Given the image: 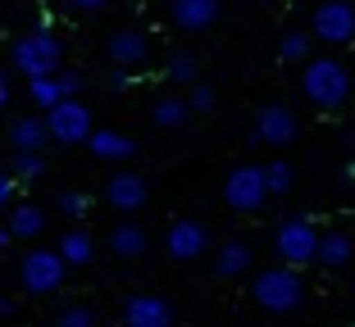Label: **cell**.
Returning a JSON list of instances; mask_svg holds the SVG:
<instances>
[{"label": "cell", "instance_id": "6da1fadb", "mask_svg": "<svg viewBox=\"0 0 355 327\" xmlns=\"http://www.w3.org/2000/svg\"><path fill=\"white\" fill-rule=\"evenodd\" d=\"M301 91L305 100H310L314 109H324V114H333V109H342L346 100H351V68H346L342 59H333V55H314V59H305L301 68Z\"/></svg>", "mask_w": 355, "mask_h": 327}, {"label": "cell", "instance_id": "7a4b0ae2", "mask_svg": "<svg viewBox=\"0 0 355 327\" xmlns=\"http://www.w3.org/2000/svg\"><path fill=\"white\" fill-rule=\"evenodd\" d=\"M10 64L28 77V82H32V77H55V73H60V64H64V46H60V37L46 32V28L23 32L19 41L10 46Z\"/></svg>", "mask_w": 355, "mask_h": 327}, {"label": "cell", "instance_id": "3957f363", "mask_svg": "<svg viewBox=\"0 0 355 327\" xmlns=\"http://www.w3.org/2000/svg\"><path fill=\"white\" fill-rule=\"evenodd\" d=\"M251 296L260 309H269V314H296L305 300V282L296 268L278 264V268H264V273H255L251 282Z\"/></svg>", "mask_w": 355, "mask_h": 327}, {"label": "cell", "instance_id": "277c9868", "mask_svg": "<svg viewBox=\"0 0 355 327\" xmlns=\"http://www.w3.org/2000/svg\"><path fill=\"white\" fill-rule=\"evenodd\" d=\"M319 241H324V232H319L310 218H282L278 232H273V250H278V259L287 268L314 264V259H319Z\"/></svg>", "mask_w": 355, "mask_h": 327}, {"label": "cell", "instance_id": "5b68a950", "mask_svg": "<svg viewBox=\"0 0 355 327\" xmlns=\"http://www.w3.org/2000/svg\"><path fill=\"white\" fill-rule=\"evenodd\" d=\"M310 32L328 46H351L355 41V5L351 0H319L310 14Z\"/></svg>", "mask_w": 355, "mask_h": 327}, {"label": "cell", "instance_id": "8992f818", "mask_svg": "<svg viewBox=\"0 0 355 327\" xmlns=\"http://www.w3.org/2000/svg\"><path fill=\"white\" fill-rule=\"evenodd\" d=\"M223 200H228L237 214H255L260 209V205L269 200V182H264L260 164H241V169H232L228 182H223Z\"/></svg>", "mask_w": 355, "mask_h": 327}, {"label": "cell", "instance_id": "52a82bcc", "mask_svg": "<svg viewBox=\"0 0 355 327\" xmlns=\"http://www.w3.org/2000/svg\"><path fill=\"white\" fill-rule=\"evenodd\" d=\"M46 127H51V141H60V146H78V141H92V114H87L83 100H64V105H55L51 114H46Z\"/></svg>", "mask_w": 355, "mask_h": 327}, {"label": "cell", "instance_id": "ba28073f", "mask_svg": "<svg viewBox=\"0 0 355 327\" xmlns=\"http://www.w3.org/2000/svg\"><path fill=\"white\" fill-rule=\"evenodd\" d=\"M64 254L60 250H28L23 254V286H28L32 296H46L55 286L64 282Z\"/></svg>", "mask_w": 355, "mask_h": 327}, {"label": "cell", "instance_id": "9c48e42d", "mask_svg": "<svg viewBox=\"0 0 355 327\" xmlns=\"http://www.w3.org/2000/svg\"><path fill=\"white\" fill-rule=\"evenodd\" d=\"M255 146H292L296 141V114L287 105H264L255 114V132H251Z\"/></svg>", "mask_w": 355, "mask_h": 327}, {"label": "cell", "instance_id": "30bf717a", "mask_svg": "<svg viewBox=\"0 0 355 327\" xmlns=\"http://www.w3.org/2000/svg\"><path fill=\"white\" fill-rule=\"evenodd\" d=\"M205 245H209V232L200 227L196 218H178V223H168V232H164V250L173 254L178 264H187V259L205 254Z\"/></svg>", "mask_w": 355, "mask_h": 327}, {"label": "cell", "instance_id": "8fae6325", "mask_svg": "<svg viewBox=\"0 0 355 327\" xmlns=\"http://www.w3.org/2000/svg\"><path fill=\"white\" fill-rule=\"evenodd\" d=\"M105 55L114 59V68H128V73H132V68H141V64L150 59V41H146V32L123 28L105 41Z\"/></svg>", "mask_w": 355, "mask_h": 327}, {"label": "cell", "instance_id": "7c38bea8", "mask_svg": "<svg viewBox=\"0 0 355 327\" xmlns=\"http://www.w3.org/2000/svg\"><path fill=\"white\" fill-rule=\"evenodd\" d=\"M219 10H223V0H173L168 5V19L182 32H205L209 23L219 19Z\"/></svg>", "mask_w": 355, "mask_h": 327}, {"label": "cell", "instance_id": "4fadbf2b", "mask_svg": "<svg viewBox=\"0 0 355 327\" xmlns=\"http://www.w3.org/2000/svg\"><path fill=\"white\" fill-rule=\"evenodd\" d=\"M105 200L114 205V209L132 214L146 205V178H137V173H114V178L105 182Z\"/></svg>", "mask_w": 355, "mask_h": 327}, {"label": "cell", "instance_id": "5bb4252c", "mask_svg": "<svg viewBox=\"0 0 355 327\" xmlns=\"http://www.w3.org/2000/svg\"><path fill=\"white\" fill-rule=\"evenodd\" d=\"M123 323L128 327H168L173 323V309L159 296H132L123 305Z\"/></svg>", "mask_w": 355, "mask_h": 327}, {"label": "cell", "instance_id": "9a60e30c", "mask_svg": "<svg viewBox=\"0 0 355 327\" xmlns=\"http://www.w3.org/2000/svg\"><path fill=\"white\" fill-rule=\"evenodd\" d=\"M87 146H92L96 159H110V164H119V159H132V150H137L132 141L123 137V132H110V127H96Z\"/></svg>", "mask_w": 355, "mask_h": 327}, {"label": "cell", "instance_id": "2e32d148", "mask_svg": "<svg viewBox=\"0 0 355 327\" xmlns=\"http://www.w3.org/2000/svg\"><path fill=\"white\" fill-rule=\"evenodd\" d=\"M46 137H51V127H46V118H14L10 123V146L14 150H42Z\"/></svg>", "mask_w": 355, "mask_h": 327}, {"label": "cell", "instance_id": "e0dca14e", "mask_svg": "<svg viewBox=\"0 0 355 327\" xmlns=\"http://www.w3.org/2000/svg\"><path fill=\"white\" fill-rule=\"evenodd\" d=\"M246 268H251V245L223 241L219 250H214V273H219V277H241Z\"/></svg>", "mask_w": 355, "mask_h": 327}, {"label": "cell", "instance_id": "ac0fdd59", "mask_svg": "<svg viewBox=\"0 0 355 327\" xmlns=\"http://www.w3.org/2000/svg\"><path fill=\"white\" fill-rule=\"evenodd\" d=\"M355 259V241L346 232H324V241H319V264L324 268H346Z\"/></svg>", "mask_w": 355, "mask_h": 327}, {"label": "cell", "instance_id": "d6986e66", "mask_svg": "<svg viewBox=\"0 0 355 327\" xmlns=\"http://www.w3.org/2000/svg\"><path fill=\"white\" fill-rule=\"evenodd\" d=\"M110 250H114L119 259H137V254L146 250V232H141L137 223H119L114 232H110Z\"/></svg>", "mask_w": 355, "mask_h": 327}, {"label": "cell", "instance_id": "ffe728a7", "mask_svg": "<svg viewBox=\"0 0 355 327\" xmlns=\"http://www.w3.org/2000/svg\"><path fill=\"white\" fill-rule=\"evenodd\" d=\"M10 236H42V227H46V214L37 209V205H14L10 209Z\"/></svg>", "mask_w": 355, "mask_h": 327}, {"label": "cell", "instance_id": "44dd1931", "mask_svg": "<svg viewBox=\"0 0 355 327\" xmlns=\"http://www.w3.org/2000/svg\"><path fill=\"white\" fill-rule=\"evenodd\" d=\"M28 95H32V105H37V109H46V114H51L55 105H64L60 73H55V77H32V82H28Z\"/></svg>", "mask_w": 355, "mask_h": 327}, {"label": "cell", "instance_id": "7402d4cb", "mask_svg": "<svg viewBox=\"0 0 355 327\" xmlns=\"http://www.w3.org/2000/svg\"><path fill=\"white\" fill-rule=\"evenodd\" d=\"M60 254H64V264H87L92 259V236L83 232V227H73V232H64L60 236Z\"/></svg>", "mask_w": 355, "mask_h": 327}, {"label": "cell", "instance_id": "603a6c76", "mask_svg": "<svg viewBox=\"0 0 355 327\" xmlns=\"http://www.w3.org/2000/svg\"><path fill=\"white\" fill-rule=\"evenodd\" d=\"M278 59L282 64H305L310 59V37H305V32H282L278 37Z\"/></svg>", "mask_w": 355, "mask_h": 327}, {"label": "cell", "instance_id": "cb8c5ba5", "mask_svg": "<svg viewBox=\"0 0 355 327\" xmlns=\"http://www.w3.org/2000/svg\"><path fill=\"white\" fill-rule=\"evenodd\" d=\"M187 114H191L187 100H178V95H164V100L155 105V127H182V123H187Z\"/></svg>", "mask_w": 355, "mask_h": 327}, {"label": "cell", "instance_id": "d4e9b609", "mask_svg": "<svg viewBox=\"0 0 355 327\" xmlns=\"http://www.w3.org/2000/svg\"><path fill=\"white\" fill-rule=\"evenodd\" d=\"M46 173V159H42V150H14V178H42Z\"/></svg>", "mask_w": 355, "mask_h": 327}, {"label": "cell", "instance_id": "484cf974", "mask_svg": "<svg viewBox=\"0 0 355 327\" xmlns=\"http://www.w3.org/2000/svg\"><path fill=\"white\" fill-rule=\"evenodd\" d=\"M196 73H200L196 55H187V50H173V55H168V77H173V82H196Z\"/></svg>", "mask_w": 355, "mask_h": 327}, {"label": "cell", "instance_id": "4316f807", "mask_svg": "<svg viewBox=\"0 0 355 327\" xmlns=\"http://www.w3.org/2000/svg\"><path fill=\"white\" fill-rule=\"evenodd\" d=\"M264 182H269V196H287L292 191V164H282V159L264 164Z\"/></svg>", "mask_w": 355, "mask_h": 327}, {"label": "cell", "instance_id": "83f0119b", "mask_svg": "<svg viewBox=\"0 0 355 327\" xmlns=\"http://www.w3.org/2000/svg\"><path fill=\"white\" fill-rule=\"evenodd\" d=\"M187 105H191V114H209V109H214V86H205V82H191Z\"/></svg>", "mask_w": 355, "mask_h": 327}, {"label": "cell", "instance_id": "f1b7e54d", "mask_svg": "<svg viewBox=\"0 0 355 327\" xmlns=\"http://www.w3.org/2000/svg\"><path fill=\"white\" fill-rule=\"evenodd\" d=\"M60 327H92V309H83V305H69L60 314Z\"/></svg>", "mask_w": 355, "mask_h": 327}, {"label": "cell", "instance_id": "f546056e", "mask_svg": "<svg viewBox=\"0 0 355 327\" xmlns=\"http://www.w3.org/2000/svg\"><path fill=\"white\" fill-rule=\"evenodd\" d=\"M60 209L69 214V218H83V214H87V196H78V191H64V196H60Z\"/></svg>", "mask_w": 355, "mask_h": 327}, {"label": "cell", "instance_id": "4dcf8cb0", "mask_svg": "<svg viewBox=\"0 0 355 327\" xmlns=\"http://www.w3.org/2000/svg\"><path fill=\"white\" fill-rule=\"evenodd\" d=\"M60 86H64V100H78V91H83V77H78V73H60Z\"/></svg>", "mask_w": 355, "mask_h": 327}, {"label": "cell", "instance_id": "1f68e13d", "mask_svg": "<svg viewBox=\"0 0 355 327\" xmlns=\"http://www.w3.org/2000/svg\"><path fill=\"white\" fill-rule=\"evenodd\" d=\"M69 10H78V14H96V10H105L110 0H64Z\"/></svg>", "mask_w": 355, "mask_h": 327}, {"label": "cell", "instance_id": "d6a6232c", "mask_svg": "<svg viewBox=\"0 0 355 327\" xmlns=\"http://www.w3.org/2000/svg\"><path fill=\"white\" fill-rule=\"evenodd\" d=\"M14 200V173H0V209Z\"/></svg>", "mask_w": 355, "mask_h": 327}, {"label": "cell", "instance_id": "836d02e7", "mask_svg": "<svg viewBox=\"0 0 355 327\" xmlns=\"http://www.w3.org/2000/svg\"><path fill=\"white\" fill-rule=\"evenodd\" d=\"M5 100H10V77H5V68H0V109H5Z\"/></svg>", "mask_w": 355, "mask_h": 327}, {"label": "cell", "instance_id": "e575fe53", "mask_svg": "<svg viewBox=\"0 0 355 327\" xmlns=\"http://www.w3.org/2000/svg\"><path fill=\"white\" fill-rule=\"evenodd\" d=\"M10 241H14V236H10V227H0V250H5Z\"/></svg>", "mask_w": 355, "mask_h": 327}]
</instances>
